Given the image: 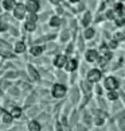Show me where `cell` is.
Returning a JSON list of instances; mask_svg holds the SVG:
<instances>
[{
    "label": "cell",
    "instance_id": "6da1fadb",
    "mask_svg": "<svg viewBox=\"0 0 125 131\" xmlns=\"http://www.w3.org/2000/svg\"><path fill=\"white\" fill-rule=\"evenodd\" d=\"M65 93H66V88L61 84L55 85L54 89H52V96L54 97H62V96H65Z\"/></svg>",
    "mask_w": 125,
    "mask_h": 131
},
{
    "label": "cell",
    "instance_id": "7a4b0ae2",
    "mask_svg": "<svg viewBox=\"0 0 125 131\" xmlns=\"http://www.w3.org/2000/svg\"><path fill=\"white\" fill-rule=\"evenodd\" d=\"M105 86H106L108 89H116L118 86V82L114 77H108L106 81H105Z\"/></svg>",
    "mask_w": 125,
    "mask_h": 131
},
{
    "label": "cell",
    "instance_id": "3957f363",
    "mask_svg": "<svg viewBox=\"0 0 125 131\" xmlns=\"http://www.w3.org/2000/svg\"><path fill=\"white\" fill-rule=\"evenodd\" d=\"M38 8H39V3L36 0H28L27 2V9L30 12H36Z\"/></svg>",
    "mask_w": 125,
    "mask_h": 131
},
{
    "label": "cell",
    "instance_id": "277c9868",
    "mask_svg": "<svg viewBox=\"0 0 125 131\" xmlns=\"http://www.w3.org/2000/svg\"><path fill=\"white\" fill-rule=\"evenodd\" d=\"M24 11H26V7L23 6V4H18V6L15 7V16L18 19H22L23 16H24Z\"/></svg>",
    "mask_w": 125,
    "mask_h": 131
},
{
    "label": "cell",
    "instance_id": "5b68a950",
    "mask_svg": "<svg viewBox=\"0 0 125 131\" xmlns=\"http://www.w3.org/2000/svg\"><path fill=\"white\" fill-rule=\"evenodd\" d=\"M100 77H101L100 70H92V72H90V73L88 74V79H89V81H92V82H94V81H98V80H100Z\"/></svg>",
    "mask_w": 125,
    "mask_h": 131
},
{
    "label": "cell",
    "instance_id": "8992f818",
    "mask_svg": "<svg viewBox=\"0 0 125 131\" xmlns=\"http://www.w3.org/2000/svg\"><path fill=\"white\" fill-rule=\"evenodd\" d=\"M67 62H66V57L65 56H58L55 58V65L58 66V68H62L63 65H66Z\"/></svg>",
    "mask_w": 125,
    "mask_h": 131
},
{
    "label": "cell",
    "instance_id": "52a82bcc",
    "mask_svg": "<svg viewBox=\"0 0 125 131\" xmlns=\"http://www.w3.org/2000/svg\"><path fill=\"white\" fill-rule=\"evenodd\" d=\"M86 58H88L89 61H95L98 58V54H97V51H94V50H89L88 54H86Z\"/></svg>",
    "mask_w": 125,
    "mask_h": 131
},
{
    "label": "cell",
    "instance_id": "ba28073f",
    "mask_svg": "<svg viewBox=\"0 0 125 131\" xmlns=\"http://www.w3.org/2000/svg\"><path fill=\"white\" fill-rule=\"evenodd\" d=\"M28 128H30V131H40V126L38 122H30Z\"/></svg>",
    "mask_w": 125,
    "mask_h": 131
},
{
    "label": "cell",
    "instance_id": "9c48e42d",
    "mask_svg": "<svg viewBox=\"0 0 125 131\" xmlns=\"http://www.w3.org/2000/svg\"><path fill=\"white\" fill-rule=\"evenodd\" d=\"M28 72H30V74H31V77H32L34 80H38V79H39V74H38V72L34 69L31 65H28Z\"/></svg>",
    "mask_w": 125,
    "mask_h": 131
},
{
    "label": "cell",
    "instance_id": "30bf717a",
    "mask_svg": "<svg viewBox=\"0 0 125 131\" xmlns=\"http://www.w3.org/2000/svg\"><path fill=\"white\" fill-rule=\"evenodd\" d=\"M15 50H16V53H23L26 50V45L23 42H18L16 46H15Z\"/></svg>",
    "mask_w": 125,
    "mask_h": 131
},
{
    "label": "cell",
    "instance_id": "8fae6325",
    "mask_svg": "<svg viewBox=\"0 0 125 131\" xmlns=\"http://www.w3.org/2000/svg\"><path fill=\"white\" fill-rule=\"evenodd\" d=\"M75 68H77V61L75 60H71V61H69V62H67V65H66V69L67 70H74L75 69Z\"/></svg>",
    "mask_w": 125,
    "mask_h": 131
},
{
    "label": "cell",
    "instance_id": "7c38bea8",
    "mask_svg": "<svg viewBox=\"0 0 125 131\" xmlns=\"http://www.w3.org/2000/svg\"><path fill=\"white\" fill-rule=\"evenodd\" d=\"M11 115H12V118H20V115H22V111H20V108H19V107H13Z\"/></svg>",
    "mask_w": 125,
    "mask_h": 131
},
{
    "label": "cell",
    "instance_id": "4fadbf2b",
    "mask_svg": "<svg viewBox=\"0 0 125 131\" xmlns=\"http://www.w3.org/2000/svg\"><path fill=\"white\" fill-rule=\"evenodd\" d=\"M2 118H3V122H4V123H9V122L12 120V115H11V114H7V112H3Z\"/></svg>",
    "mask_w": 125,
    "mask_h": 131
},
{
    "label": "cell",
    "instance_id": "5bb4252c",
    "mask_svg": "<svg viewBox=\"0 0 125 131\" xmlns=\"http://www.w3.org/2000/svg\"><path fill=\"white\" fill-rule=\"evenodd\" d=\"M50 25H51V26H59V25H61V19H59V18H57V16L51 18Z\"/></svg>",
    "mask_w": 125,
    "mask_h": 131
},
{
    "label": "cell",
    "instance_id": "9a60e30c",
    "mask_svg": "<svg viewBox=\"0 0 125 131\" xmlns=\"http://www.w3.org/2000/svg\"><path fill=\"white\" fill-rule=\"evenodd\" d=\"M90 18H92V15H90V12H86V14H85V18H84V20H82V25H84V26L89 25V22H90Z\"/></svg>",
    "mask_w": 125,
    "mask_h": 131
},
{
    "label": "cell",
    "instance_id": "2e32d148",
    "mask_svg": "<svg viewBox=\"0 0 125 131\" xmlns=\"http://www.w3.org/2000/svg\"><path fill=\"white\" fill-rule=\"evenodd\" d=\"M4 7L6 9H11L13 7V0H4Z\"/></svg>",
    "mask_w": 125,
    "mask_h": 131
},
{
    "label": "cell",
    "instance_id": "e0dca14e",
    "mask_svg": "<svg viewBox=\"0 0 125 131\" xmlns=\"http://www.w3.org/2000/svg\"><path fill=\"white\" fill-rule=\"evenodd\" d=\"M26 28L28 31H34V30H35V23H34V22H27L26 23Z\"/></svg>",
    "mask_w": 125,
    "mask_h": 131
},
{
    "label": "cell",
    "instance_id": "ac0fdd59",
    "mask_svg": "<svg viewBox=\"0 0 125 131\" xmlns=\"http://www.w3.org/2000/svg\"><path fill=\"white\" fill-rule=\"evenodd\" d=\"M31 53H32L34 56H39L40 53H42V47H38V46L32 47V49H31Z\"/></svg>",
    "mask_w": 125,
    "mask_h": 131
},
{
    "label": "cell",
    "instance_id": "d6986e66",
    "mask_svg": "<svg viewBox=\"0 0 125 131\" xmlns=\"http://www.w3.org/2000/svg\"><path fill=\"white\" fill-rule=\"evenodd\" d=\"M93 35H94V30H93V28H88V30L85 31V37L86 38H92Z\"/></svg>",
    "mask_w": 125,
    "mask_h": 131
},
{
    "label": "cell",
    "instance_id": "ffe728a7",
    "mask_svg": "<svg viewBox=\"0 0 125 131\" xmlns=\"http://www.w3.org/2000/svg\"><path fill=\"white\" fill-rule=\"evenodd\" d=\"M116 25H117V26H122V25H125V18L122 16V18L116 19Z\"/></svg>",
    "mask_w": 125,
    "mask_h": 131
},
{
    "label": "cell",
    "instance_id": "44dd1931",
    "mask_svg": "<svg viewBox=\"0 0 125 131\" xmlns=\"http://www.w3.org/2000/svg\"><path fill=\"white\" fill-rule=\"evenodd\" d=\"M36 19H38V18H36V15H35L34 12H31L30 15H28V22H35Z\"/></svg>",
    "mask_w": 125,
    "mask_h": 131
},
{
    "label": "cell",
    "instance_id": "7402d4cb",
    "mask_svg": "<svg viewBox=\"0 0 125 131\" xmlns=\"http://www.w3.org/2000/svg\"><path fill=\"white\" fill-rule=\"evenodd\" d=\"M108 97H109L110 100H116V99H117V93H114V92H110V93L108 95Z\"/></svg>",
    "mask_w": 125,
    "mask_h": 131
},
{
    "label": "cell",
    "instance_id": "603a6c76",
    "mask_svg": "<svg viewBox=\"0 0 125 131\" xmlns=\"http://www.w3.org/2000/svg\"><path fill=\"white\" fill-rule=\"evenodd\" d=\"M114 9H116V11H117L118 14H121V12H122V9H124V7L121 6V4H117V6H116V8H114Z\"/></svg>",
    "mask_w": 125,
    "mask_h": 131
},
{
    "label": "cell",
    "instance_id": "cb8c5ba5",
    "mask_svg": "<svg viewBox=\"0 0 125 131\" xmlns=\"http://www.w3.org/2000/svg\"><path fill=\"white\" fill-rule=\"evenodd\" d=\"M120 128L125 130V118H122L121 120H120Z\"/></svg>",
    "mask_w": 125,
    "mask_h": 131
},
{
    "label": "cell",
    "instance_id": "d4e9b609",
    "mask_svg": "<svg viewBox=\"0 0 125 131\" xmlns=\"http://www.w3.org/2000/svg\"><path fill=\"white\" fill-rule=\"evenodd\" d=\"M0 46H2V47H6V49L9 50V45H8V43H6L4 41H2V39H0Z\"/></svg>",
    "mask_w": 125,
    "mask_h": 131
},
{
    "label": "cell",
    "instance_id": "484cf974",
    "mask_svg": "<svg viewBox=\"0 0 125 131\" xmlns=\"http://www.w3.org/2000/svg\"><path fill=\"white\" fill-rule=\"evenodd\" d=\"M94 115H97V116H101V118H106V114H104V112H100V111H95Z\"/></svg>",
    "mask_w": 125,
    "mask_h": 131
},
{
    "label": "cell",
    "instance_id": "4316f807",
    "mask_svg": "<svg viewBox=\"0 0 125 131\" xmlns=\"http://www.w3.org/2000/svg\"><path fill=\"white\" fill-rule=\"evenodd\" d=\"M67 38H69V32H67V31H63V34H62V41H66Z\"/></svg>",
    "mask_w": 125,
    "mask_h": 131
},
{
    "label": "cell",
    "instance_id": "83f0119b",
    "mask_svg": "<svg viewBox=\"0 0 125 131\" xmlns=\"http://www.w3.org/2000/svg\"><path fill=\"white\" fill-rule=\"evenodd\" d=\"M6 28H7V25H6V23L0 22V31H4Z\"/></svg>",
    "mask_w": 125,
    "mask_h": 131
},
{
    "label": "cell",
    "instance_id": "f1b7e54d",
    "mask_svg": "<svg viewBox=\"0 0 125 131\" xmlns=\"http://www.w3.org/2000/svg\"><path fill=\"white\" fill-rule=\"evenodd\" d=\"M114 38H116L117 41H121L122 38H124V35H122V34H116V35H114Z\"/></svg>",
    "mask_w": 125,
    "mask_h": 131
},
{
    "label": "cell",
    "instance_id": "f546056e",
    "mask_svg": "<svg viewBox=\"0 0 125 131\" xmlns=\"http://www.w3.org/2000/svg\"><path fill=\"white\" fill-rule=\"evenodd\" d=\"M106 50H108V47L105 46V45H102V47H101V51H102L104 54H105V53H106Z\"/></svg>",
    "mask_w": 125,
    "mask_h": 131
},
{
    "label": "cell",
    "instance_id": "4dcf8cb0",
    "mask_svg": "<svg viewBox=\"0 0 125 131\" xmlns=\"http://www.w3.org/2000/svg\"><path fill=\"white\" fill-rule=\"evenodd\" d=\"M102 122H104L102 119H97V120H95V123H97V124H102Z\"/></svg>",
    "mask_w": 125,
    "mask_h": 131
},
{
    "label": "cell",
    "instance_id": "1f68e13d",
    "mask_svg": "<svg viewBox=\"0 0 125 131\" xmlns=\"http://www.w3.org/2000/svg\"><path fill=\"white\" fill-rule=\"evenodd\" d=\"M71 50H73V46H69V47H67V53H71Z\"/></svg>",
    "mask_w": 125,
    "mask_h": 131
},
{
    "label": "cell",
    "instance_id": "d6a6232c",
    "mask_svg": "<svg viewBox=\"0 0 125 131\" xmlns=\"http://www.w3.org/2000/svg\"><path fill=\"white\" fill-rule=\"evenodd\" d=\"M116 46H117V43H114V42L110 43V47H116Z\"/></svg>",
    "mask_w": 125,
    "mask_h": 131
},
{
    "label": "cell",
    "instance_id": "836d02e7",
    "mask_svg": "<svg viewBox=\"0 0 125 131\" xmlns=\"http://www.w3.org/2000/svg\"><path fill=\"white\" fill-rule=\"evenodd\" d=\"M51 2H52V3H55V4H57V3H59V0H51Z\"/></svg>",
    "mask_w": 125,
    "mask_h": 131
},
{
    "label": "cell",
    "instance_id": "e575fe53",
    "mask_svg": "<svg viewBox=\"0 0 125 131\" xmlns=\"http://www.w3.org/2000/svg\"><path fill=\"white\" fill-rule=\"evenodd\" d=\"M70 2H71V3H75V2H78V0H70Z\"/></svg>",
    "mask_w": 125,
    "mask_h": 131
}]
</instances>
